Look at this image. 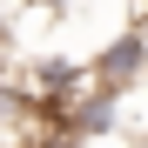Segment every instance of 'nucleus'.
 Segmentation results:
<instances>
[{"mask_svg": "<svg viewBox=\"0 0 148 148\" xmlns=\"http://www.w3.org/2000/svg\"><path fill=\"white\" fill-rule=\"evenodd\" d=\"M141 67H148V47H141L135 34H128V40H114V47H108V54H101V61H94V74H101V81H108V88H128V81H135V74H141Z\"/></svg>", "mask_w": 148, "mask_h": 148, "instance_id": "nucleus-1", "label": "nucleus"}, {"mask_svg": "<svg viewBox=\"0 0 148 148\" xmlns=\"http://www.w3.org/2000/svg\"><path fill=\"white\" fill-rule=\"evenodd\" d=\"M114 88H101V94H81V108H74V135H108L114 128Z\"/></svg>", "mask_w": 148, "mask_h": 148, "instance_id": "nucleus-2", "label": "nucleus"}, {"mask_svg": "<svg viewBox=\"0 0 148 148\" xmlns=\"http://www.w3.org/2000/svg\"><path fill=\"white\" fill-rule=\"evenodd\" d=\"M40 7H67V0H40Z\"/></svg>", "mask_w": 148, "mask_h": 148, "instance_id": "nucleus-3", "label": "nucleus"}, {"mask_svg": "<svg viewBox=\"0 0 148 148\" xmlns=\"http://www.w3.org/2000/svg\"><path fill=\"white\" fill-rule=\"evenodd\" d=\"M54 148H81V141H54Z\"/></svg>", "mask_w": 148, "mask_h": 148, "instance_id": "nucleus-4", "label": "nucleus"}, {"mask_svg": "<svg viewBox=\"0 0 148 148\" xmlns=\"http://www.w3.org/2000/svg\"><path fill=\"white\" fill-rule=\"evenodd\" d=\"M141 148H148V141H141Z\"/></svg>", "mask_w": 148, "mask_h": 148, "instance_id": "nucleus-5", "label": "nucleus"}]
</instances>
